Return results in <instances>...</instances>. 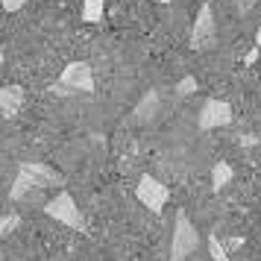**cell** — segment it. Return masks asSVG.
I'll list each match as a JSON object with an SVG mask.
<instances>
[{"instance_id":"6da1fadb","label":"cell","mask_w":261,"mask_h":261,"mask_svg":"<svg viewBox=\"0 0 261 261\" xmlns=\"http://www.w3.org/2000/svg\"><path fill=\"white\" fill-rule=\"evenodd\" d=\"M50 185H62L59 170H53L50 165H41V162H27V165L18 167V176H15V182H12L9 197H12V200H24L33 191L50 188Z\"/></svg>"},{"instance_id":"7a4b0ae2","label":"cell","mask_w":261,"mask_h":261,"mask_svg":"<svg viewBox=\"0 0 261 261\" xmlns=\"http://www.w3.org/2000/svg\"><path fill=\"white\" fill-rule=\"evenodd\" d=\"M200 247V232L194 229L191 217L185 212H176L173 220V238H170V261H185L191 258Z\"/></svg>"},{"instance_id":"3957f363","label":"cell","mask_w":261,"mask_h":261,"mask_svg":"<svg viewBox=\"0 0 261 261\" xmlns=\"http://www.w3.org/2000/svg\"><path fill=\"white\" fill-rule=\"evenodd\" d=\"M44 214L53 217V220H59V223L68 226V229L85 232V217H83V212H80L76 200H73L68 191H59L50 202H44Z\"/></svg>"},{"instance_id":"277c9868","label":"cell","mask_w":261,"mask_h":261,"mask_svg":"<svg viewBox=\"0 0 261 261\" xmlns=\"http://www.w3.org/2000/svg\"><path fill=\"white\" fill-rule=\"evenodd\" d=\"M138 202L141 205H147L150 212L162 214V208L167 205V200H170V191H167V185H162L155 176H150V173H144L141 179H138Z\"/></svg>"},{"instance_id":"5b68a950","label":"cell","mask_w":261,"mask_h":261,"mask_svg":"<svg viewBox=\"0 0 261 261\" xmlns=\"http://www.w3.org/2000/svg\"><path fill=\"white\" fill-rule=\"evenodd\" d=\"M217 38V24H214V12L212 6L205 3L197 12V21H194V30H191V50H208Z\"/></svg>"},{"instance_id":"8992f818","label":"cell","mask_w":261,"mask_h":261,"mask_svg":"<svg viewBox=\"0 0 261 261\" xmlns=\"http://www.w3.org/2000/svg\"><path fill=\"white\" fill-rule=\"evenodd\" d=\"M59 83L65 88H71L73 94H85V91H94V73L88 62H71L65 71L59 73Z\"/></svg>"},{"instance_id":"52a82bcc","label":"cell","mask_w":261,"mask_h":261,"mask_svg":"<svg viewBox=\"0 0 261 261\" xmlns=\"http://www.w3.org/2000/svg\"><path fill=\"white\" fill-rule=\"evenodd\" d=\"M200 129H217V126H229L232 123V106L223 100H205L200 109Z\"/></svg>"},{"instance_id":"ba28073f","label":"cell","mask_w":261,"mask_h":261,"mask_svg":"<svg viewBox=\"0 0 261 261\" xmlns=\"http://www.w3.org/2000/svg\"><path fill=\"white\" fill-rule=\"evenodd\" d=\"M27 103V94L21 85H3L0 88V112L6 115V118H12V115H18L21 109H24Z\"/></svg>"},{"instance_id":"9c48e42d","label":"cell","mask_w":261,"mask_h":261,"mask_svg":"<svg viewBox=\"0 0 261 261\" xmlns=\"http://www.w3.org/2000/svg\"><path fill=\"white\" fill-rule=\"evenodd\" d=\"M232 176H235L232 165H229V162H217V165L212 167V191H223L226 185L232 182Z\"/></svg>"},{"instance_id":"30bf717a","label":"cell","mask_w":261,"mask_h":261,"mask_svg":"<svg viewBox=\"0 0 261 261\" xmlns=\"http://www.w3.org/2000/svg\"><path fill=\"white\" fill-rule=\"evenodd\" d=\"M106 15V3L103 0H83V21L85 24H100Z\"/></svg>"},{"instance_id":"8fae6325","label":"cell","mask_w":261,"mask_h":261,"mask_svg":"<svg viewBox=\"0 0 261 261\" xmlns=\"http://www.w3.org/2000/svg\"><path fill=\"white\" fill-rule=\"evenodd\" d=\"M155 106H159V97H155V91H150V94L144 97V103L138 109H135V118H141V120H147L150 115L155 112Z\"/></svg>"},{"instance_id":"7c38bea8","label":"cell","mask_w":261,"mask_h":261,"mask_svg":"<svg viewBox=\"0 0 261 261\" xmlns=\"http://www.w3.org/2000/svg\"><path fill=\"white\" fill-rule=\"evenodd\" d=\"M208 255H212L214 261H229V249L220 244L217 235H208Z\"/></svg>"},{"instance_id":"4fadbf2b","label":"cell","mask_w":261,"mask_h":261,"mask_svg":"<svg viewBox=\"0 0 261 261\" xmlns=\"http://www.w3.org/2000/svg\"><path fill=\"white\" fill-rule=\"evenodd\" d=\"M18 223H21V217H18V214H3V217H0V238H6L9 232H15Z\"/></svg>"},{"instance_id":"5bb4252c","label":"cell","mask_w":261,"mask_h":261,"mask_svg":"<svg viewBox=\"0 0 261 261\" xmlns=\"http://www.w3.org/2000/svg\"><path fill=\"white\" fill-rule=\"evenodd\" d=\"M194 91H197V80H194V76H185V80L176 85V94H194Z\"/></svg>"},{"instance_id":"9a60e30c","label":"cell","mask_w":261,"mask_h":261,"mask_svg":"<svg viewBox=\"0 0 261 261\" xmlns=\"http://www.w3.org/2000/svg\"><path fill=\"white\" fill-rule=\"evenodd\" d=\"M0 3H3V9H6V12H18V9L27 6L30 0H0Z\"/></svg>"},{"instance_id":"2e32d148","label":"cell","mask_w":261,"mask_h":261,"mask_svg":"<svg viewBox=\"0 0 261 261\" xmlns=\"http://www.w3.org/2000/svg\"><path fill=\"white\" fill-rule=\"evenodd\" d=\"M258 53H261V47H258V44H255V47H252V50H249V53H247V59H244V62H247V65H252V62L258 59Z\"/></svg>"},{"instance_id":"e0dca14e","label":"cell","mask_w":261,"mask_h":261,"mask_svg":"<svg viewBox=\"0 0 261 261\" xmlns=\"http://www.w3.org/2000/svg\"><path fill=\"white\" fill-rule=\"evenodd\" d=\"M255 44L261 47V27H258V33H255Z\"/></svg>"},{"instance_id":"ac0fdd59","label":"cell","mask_w":261,"mask_h":261,"mask_svg":"<svg viewBox=\"0 0 261 261\" xmlns=\"http://www.w3.org/2000/svg\"><path fill=\"white\" fill-rule=\"evenodd\" d=\"M0 65H3V47H0Z\"/></svg>"},{"instance_id":"d6986e66","label":"cell","mask_w":261,"mask_h":261,"mask_svg":"<svg viewBox=\"0 0 261 261\" xmlns=\"http://www.w3.org/2000/svg\"><path fill=\"white\" fill-rule=\"evenodd\" d=\"M155 3H170V0H155Z\"/></svg>"},{"instance_id":"ffe728a7","label":"cell","mask_w":261,"mask_h":261,"mask_svg":"<svg viewBox=\"0 0 261 261\" xmlns=\"http://www.w3.org/2000/svg\"><path fill=\"white\" fill-rule=\"evenodd\" d=\"M0 258H3V249H0Z\"/></svg>"},{"instance_id":"44dd1931","label":"cell","mask_w":261,"mask_h":261,"mask_svg":"<svg viewBox=\"0 0 261 261\" xmlns=\"http://www.w3.org/2000/svg\"><path fill=\"white\" fill-rule=\"evenodd\" d=\"M0 261H6V258H0Z\"/></svg>"}]
</instances>
